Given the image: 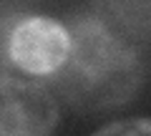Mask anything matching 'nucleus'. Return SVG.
<instances>
[{
  "label": "nucleus",
  "instance_id": "obj_2",
  "mask_svg": "<svg viewBox=\"0 0 151 136\" xmlns=\"http://www.w3.org/2000/svg\"><path fill=\"white\" fill-rule=\"evenodd\" d=\"M70 28L48 15H25L5 28V60L30 78H50L70 55Z\"/></svg>",
  "mask_w": 151,
  "mask_h": 136
},
{
  "label": "nucleus",
  "instance_id": "obj_4",
  "mask_svg": "<svg viewBox=\"0 0 151 136\" xmlns=\"http://www.w3.org/2000/svg\"><path fill=\"white\" fill-rule=\"evenodd\" d=\"M93 136H151V119H144V116L119 119L98 129Z\"/></svg>",
  "mask_w": 151,
  "mask_h": 136
},
{
  "label": "nucleus",
  "instance_id": "obj_1",
  "mask_svg": "<svg viewBox=\"0 0 151 136\" xmlns=\"http://www.w3.org/2000/svg\"><path fill=\"white\" fill-rule=\"evenodd\" d=\"M70 55L50 86L76 111H108L129 104L141 86V60L124 35L98 18L70 23Z\"/></svg>",
  "mask_w": 151,
  "mask_h": 136
},
{
  "label": "nucleus",
  "instance_id": "obj_3",
  "mask_svg": "<svg viewBox=\"0 0 151 136\" xmlns=\"http://www.w3.org/2000/svg\"><path fill=\"white\" fill-rule=\"evenodd\" d=\"M0 96V136H53L58 126V101L48 86L5 71Z\"/></svg>",
  "mask_w": 151,
  "mask_h": 136
}]
</instances>
